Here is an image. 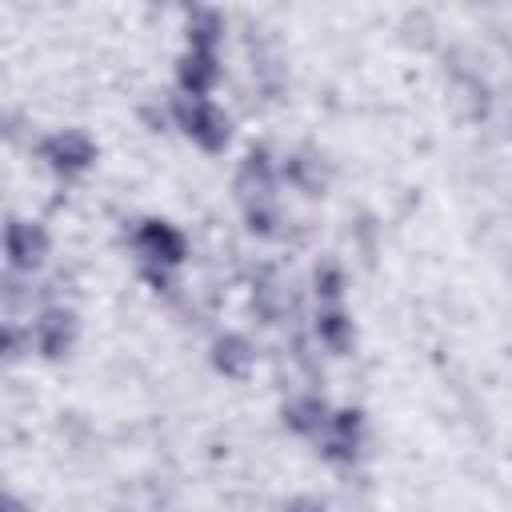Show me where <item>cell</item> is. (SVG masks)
<instances>
[{
	"label": "cell",
	"mask_w": 512,
	"mask_h": 512,
	"mask_svg": "<svg viewBox=\"0 0 512 512\" xmlns=\"http://www.w3.org/2000/svg\"><path fill=\"white\" fill-rule=\"evenodd\" d=\"M136 252H140L144 264H168V268H176L184 260V236L172 224H164V220H148L136 232Z\"/></svg>",
	"instance_id": "3957f363"
},
{
	"label": "cell",
	"mask_w": 512,
	"mask_h": 512,
	"mask_svg": "<svg viewBox=\"0 0 512 512\" xmlns=\"http://www.w3.org/2000/svg\"><path fill=\"white\" fill-rule=\"evenodd\" d=\"M172 120H176L204 152H220V148L228 144V120H224V112H220L208 96H200V92H180V96H172Z\"/></svg>",
	"instance_id": "6da1fadb"
},
{
	"label": "cell",
	"mask_w": 512,
	"mask_h": 512,
	"mask_svg": "<svg viewBox=\"0 0 512 512\" xmlns=\"http://www.w3.org/2000/svg\"><path fill=\"white\" fill-rule=\"evenodd\" d=\"M360 436H364L360 412L344 408V412H332L328 416V428L320 432V448H324L328 460H352L356 448H360Z\"/></svg>",
	"instance_id": "8992f818"
},
{
	"label": "cell",
	"mask_w": 512,
	"mask_h": 512,
	"mask_svg": "<svg viewBox=\"0 0 512 512\" xmlns=\"http://www.w3.org/2000/svg\"><path fill=\"white\" fill-rule=\"evenodd\" d=\"M48 256V236L40 224L28 220H12L8 224V260L12 268H36Z\"/></svg>",
	"instance_id": "52a82bcc"
},
{
	"label": "cell",
	"mask_w": 512,
	"mask_h": 512,
	"mask_svg": "<svg viewBox=\"0 0 512 512\" xmlns=\"http://www.w3.org/2000/svg\"><path fill=\"white\" fill-rule=\"evenodd\" d=\"M252 360H256V356H252V344H248L244 336L224 332V336H216V340H212V368H216V372H224V376L240 380V376H248Z\"/></svg>",
	"instance_id": "9c48e42d"
},
{
	"label": "cell",
	"mask_w": 512,
	"mask_h": 512,
	"mask_svg": "<svg viewBox=\"0 0 512 512\" xmlns=\"http://www.w3.org/2000/svg\"><path fill=\"white\" fill-rule=\"evenodd\" d=\"M40 156H44L56 172L72 176V172H84V168L96 160V148H92V140H88L84 132L64 128V132H56V136H48V140L40 144Z\"/></svg>",
	"instance_id": "7a4b0ae2"
},
{
	"label": "cell",
	"mask_w": 512,
	"mask_h": 512,
	"mask_svg": "<svg viewBox=\"0 0 512 512\" xmlns=\"http://www.w3.org/2000/svg\"><path fill=\"white\" fill-rule=\"evenodd\" d=\"M220 32H224V24H220V16H216L212 8H196V12L188 16V48L216 52Z\"/></svg>",
	"instance_id": "7c38bea8"
},
{
	"label": "cell",
	"mask_w": 512,
	"mask_h": 512,
	"mask_svg": "<svg viewBox=\"0 0 512 512\" xmlns=\"http://www.w3.org/2000/svg\"><path fill=\"white\" fill-rule=\"evenodd\" d=\"M316 332H320V340H324L332 352H348V348H352V320H348L336 304L320 308V316H316Z\"/></svg>",
	"instance_id": "8fae6325"
},
{
	"label": "cell",
	"mask_w": 512,
	"mask_h": 512,
	"mask_svg": "<svg viewBox=\"0 0 512 512\" xmlns=\"http://www.w3.org/2000/svg\"><path fill=\"white\" fill-rule=\"evenodd\" d=\"M328 408H324V400L320 396H296L288 408H284V424L292 428V432H300V436H312V440H320V432L328 428Z\"/></svg>",
	"instance_id": "30bf717a"
},
{
	"label": "cell",
	"mask_w": 512,
	"mask_h": 512,
	"mask_svg": "<svg viewBox=\"0 0 512 512\" xmlns=\"http://www.w3.org/2000/svg\"><path fill=\"white\" fill-rule=\"evenodd\" d=\"M72 336H76V320H72V312H64V308H44V312L36 316V324L28 328V340H32L36 352H44V356H64V352L72 348Z\"/></svg>",
	"instance_id": "5b68a950"
},
{
	"label": "cell",
	"mask_w": 512,
	"mask_h": 512,
	"mask_svg": "<svg viewBox=\"0 0 512 512\" xmlns=\"http://www.w3.org/2000/svg\"><path fill=\"white\" fill-rule=\"evenodd\" d=\"M276 180H272V164L260 148H252L236 172V196L244 208H256V204H276Z\"/></svg>",
	"instance_id": "277c9868"
},
{
	"label": "cell",
	"mask_w": 512,
	"mask_h": 512,
	"mask_svg": "<svg viewBox=\"0 0 512 512\" xmlns=\"http://www.w3.org/2000/svg\"><path fill=\"white\" fill-rule=\"evenodd\" d=\"M312 284H316V296H320L324 304H336L340 292H344V272H340L332 260H320L316 272H312Z\"/></svg>",
	"instance_id": "4fadbf2b"
},
{
	"label": "cell",
	"mask_w": 512,
	"mask_h": 512,
	"mask_svg": "<svg viewBox=\"0 0 512 512\" xmlns=\"http://www.w3.org/2000/svg\"><path fill=\"white\" fill-rule=\"evenodd\" d=\"M284 172H288L300 188H308V192H316V188L324 184V176H320V160H312V156H292V160L284 164Z\"/></svg>",
	"instance_id": "5bb4252c"
},
{
	"label": "cell",
	"mask_w": 512,
	"mask_h": 512,
	"mask_svg": "<svg viewBox=\"0 0 512 512\" xmlns=\"http://www.w3.org/2000/svg\"><path fill=\"white\" fill-rule=\"evenodd\" d=\"M176 76H180V92H200V96H208V92H212V84L220 80V68H216V52H204V48H188V52L180 56V68H176Z\"/></svg>",
	"instance_id": "ba28073f"
}]
</instances>
